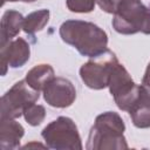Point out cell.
Returning a JSON list of instances; mask_svg holds the SVG:
<instances>
[{
	"instance_id": "6da1fadb",
	"label": "cell",
	"mask_w": 150,
	"mask_h": 150,
	"mask_svg": "<svg viewBox=\"0 0 150 150\" xmlns=\"http://www.w3.org/2000/svg\"><path fill=\"white\" fill-rule=\"evenodd\" d=\"M63 42L82 56L95 57L108 49V35L97 25L83 20H67L59 29Z\"/></svg>"
},
{
	"instance_id": "7a4b0ae2",
	"label": "cell",
	"mask_w": 150,
	"mask_h": 150,
	"mask_svg": "<svg viewBox=\"0 0 150 150\" xmlns=\"http://www.w3.org/2000/svg\"><path fill=\"white\" fill-rule=\"evenodd\" d=\"M125 124L115 111L100 114L90 129L87 145L88 150H121L128 149L124 137Z\"/></svg>"
},
{
	"instance_id": "3957f363",
	"label": "cell",
	"mask_w": 150,
	"mask_h": 150,
	"mask_svg": "<svg viewBox=\"0 0 150 150\" xmlns=\"http://www.w3.org/2000/svg\"><path fill=\"white\" fill-rule=\"evenodd\" d=\"M114 29L124 35L150 34V8L141 0H122L112 19Z\"/></svg>"
},
{
	"instance_id": "277c9868",
	"label": "cell",
	"mask_w": 150,
	"mask_h": 150,
	"mask_svg": "<svg viewBox=\"0 0 150 150\" xmlns=\"http://www.w3.org/2000/svg\"><path fill=\"white\" fill-rule=\"evenodd\" d=\"M46 146L55 150H82L81 136L75 122L66 116H60L47 124L42 132Z\"/></svg>"
},
{
	"instance_id": "5b68a950",
	"label": "cell",
	"mask_w": 150,
	"mask_h": 150,
	"mask_svg": "<svg viewBox=\"0 0 150 150\" xmlns=\"http://www.w3.org/2000/svg\"><path fill=\"white\" fill-rule=\"evenodd\" d=\"M118 63L116 55L107 49L102 54L90 57L80 68V76L83 83L94 90H101L108 87L111 71L114 67Z\"/></svg>"
},
{
	"instance_id": "8992f818",
	"label": "cell",
	"mask_w": 150,
	"mask_h": 150,
	"mask_svg": "<svg viewBox=\"0 0 150 150\" xmlns=\"http://www.w3.org/2000/svg\"><path fill=\"white\" fill-rule=\"evenodd\" d=\"M40 97V91L32 88L26 80H21L1 97L0 118L15 120L23 115V110L35 103Z\"/></svg>"
},
{
	"instance_id": "52a82bcc",
	"label": "cell",
	"mask_w": 150,
	"mask_h": 150,
	"mask_svg": "<svg viewBox=\"0 0 150 150\" xmlns=\"http://www.w3.org/2000/svg\"><path fill=\"white\" fill-rule=\"evenodd\" d=\"M108 88L116 105L124 111L130 110L139 95V86L134 82L128 70L120 62L111 71Z\"/></svg>"
},
{
	"instance_id": "ba28073f",
	"label": "cell",
	"mask_w": 150,
	"mask_h": 150,
	"mask_svg": "<svg viewBox=\"0 0 150 150\" xmlns=\"http://www.w3.org/2000/svg\"><path fill=\"white\" fill-rule=\"evenodd\" d=\"M45 101L54 108L70 107L76 100L74 84L64 77H54L42 90Z\"/></svg>"
},
{
	"instance_id": "9c48e42d",
	"label": "cell",
	"mask_w": 150,
	"mask_h": 150,
	"mask_svg": "<svg viewBox=\"0 0 150 150\" xmlns=\"http://www.w3.org/2000/svg\"><path fill=\"white\" fill-rule=\"evenodd\" d=\"M0 56L2 76L6 75L7 68H20L25 66L30 56V47L22 38H16L7 43L0 45Z\"/></svg>"
},
{
	"instance_id": "30bf717a",
	"label": "cell",
	"mask_w": 150,
	"mask_h": 150,
	"mask_svg": "<svg viewBox=\"0 0 150 150\" xmlns=\"http://www.w3.org/2000/svg\"><path fill=\"white\" fill-rule=\"evenodd\" d=\"M23 134V127L15 120L0 118V148L2 150L19 148Z\"/></svg>"
},
{
	"instance_id": "8fae6325",
	"label": "cell",
	"mask_w": 150,
	"mask_h": 150,
	"mask_svg": "<svg viewBox=\"0 0 150 150\" xmlns=\"http://www.w3.org/2000/svg\"><path fill=\"white\" fill-rule=\"evenodd\" d=\"M132 124L139 129L150 128V95L139 86V95L128 111Z\"/></svg>"
},
{
	"instance_id": "7c38bea8",
	"label": "cell",
	"mask_w": 150,
	"mask_h": 150,
	"mask_svg": "<svg viewBox=\"0 0 150 150\" xmlns=\"http://www.w3.org/2000/svg\"><path fill=\"white\" fill-rule=\"evenodd\" d=\"M23 16L20 12L8 9L4 13L0 23V45L7 43L15 38L22 28Z\"/></svg>"
},
{
	"instance_id": "4fadbf2b",
	"label": "cell",
	"mask_w": 150,
	"mask_h": 150,
	"mask_svg": "<svg viewBox=\"0 0 150 150\" xmlns=\"http://www.w3.org/2000/svg\"><path fill=\"white\" fill-rule=\"evenodd\" d=\"M54 77H55L54 68L50 64L41 63L34 66L30 70H28L25 80L32 88L41 91Z\"/></svg>"
},
{
	"instance_id": "5bb4252c",
	"label": "cell",
	"mask_w": 150,
	"mask_h": 150,
	"mask_svg": "<svg viewBox=\"0 0 150 150\" xmlns=\"http://www.w3.org/2000/svg\"><path fill=\"white\" fill-rule=\"evenodd\" d=\"M49 9H39L35 12L29 13L25 19L22 23V29L26 34H34L36 32H40L45 28V26L49 21Z\"/></svg>"
},
{
	"instance_id": "9a60e30c",
	"label": "cell",
	"mask_w": 150,
	"mask_h": 150,
	"mask_svg": "<svg viewBox=\"0 0 150 150\" xmlns=\"http://www.w3.org/2000/svg\"><path fill=\"white\" fill-rule=\"evenodd\" d=\"M23 117L29 125L32 127L40 125L46 117V109L41 104L33 103L23 110Z\"/></svg>"
},
{
	"instance_id": "2e32d148",
	"label": "cell",
	"mask_w": 150,
	"mask_h": 150,
	"mask_svg": "<svg viewBox=\"0 0 150 150\" xmlns=\"http://www.w3.org/2000/svg\"><path fill=\"white\" fill-rule=\"evenodd\" d=\"M67 8L74 13H90L96 5V0H66Z\"/></svg>"
},
{
	"instance_id": "e0dca14e",
	"label": "cell",
	"mask_w": 150,
	"mask_h": 150,
	"mask_svg": "<svg viewBox=\"0 0 150 150\" xmlns=\"http://www.w3.org/2000/svg\"><path fill=\"white\" fill-rule=\"evenodd\" d=\"M122 0H96V4L100 8L109 14H115L118 9V6Z\"/></svg>"
},
{
	"instance_id": "ac0fdd59",
	"label": "cell",
	"mask_w": 150,
	"mask_h": 150,
	"mask_svg": "<svg viewBox=\"0 0 150 150\" xmlns=\"http://www.w3.org/2000/svg\"><path fill=\"white\" fill-rule=\"evenodd\" d=\"M148 93H150V62L145 69V73H144V76H143V80H142V84H141Z\"/></svg>"
},
{
	"instance_id": "d6986e66",
	"label": "cell",
	"mask_w": 150,
	"mask_h": 150,
	"mask_svg": "<svg viewBox=\"0 0 150 150\" xmlns=\"http://www.w3.org/2000/svg\"><path fill=\"white\" fill-rule=\"evenodd\" d=\"M7 1H9V2H15V1H23V2H34V1H36V0H2V5H4L5 2H7Z\"/></svg>"
}]
</instances>
